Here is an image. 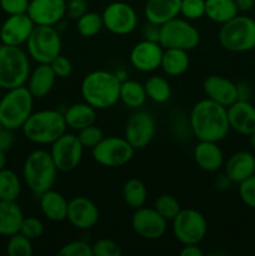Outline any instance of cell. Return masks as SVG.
Here are the masks:
<instances>
[{
    "label": "cell",
    "mask_w": 255,
    "mask_h": 256,
    "mask_svg": "<svg viewBox=\"0 0 255 256\" xmlns=\"http://www.w3.org/2000/svg\"><path fill=\"white\" fill-rule=\"evenodd\" d=\"M39 204L42 215L50 222H60L66 220L69 202L59 192L50 189L42 192L39 196Z\"/></svg>",
    "instance_id": "obj_26"
},
{
    "label": "cell",
    "mask_w": 255,
    "mask_h": 256,
    "mask_svg": "<svg viewBox=\"0 0 255 256\" xmlns=\"http://www.w3.org/2000/svg\"><path fill=\"white\" fill-rule=\"evenodd\" d=\"M26 14L35 25L55 26L66 15V0H30Z\"/></svg>",
    "instance_id": "obj_18"
},
{
    "label": "cell",
    "mask_w": 255,
    "mask_h": 256,
    "mask_svg": "<svg viewBox=\"0 0 255 256\" xmlns=\"http://www.w3.org/2000/svg\"><path fill=\"white\" fill-rule=\"evenodd\" d=\"M180 4L182 0H146L144 5V16L146 22L160 26L179 16Z\"/></svg>",
    "instance_id": "obj_24"
},
{
    "label": "cell",
    "mask_w": 255,
    "mask_h": 256,
    "mask_svg": "<svg viewBox=\"0 0 255 256\" xmlns=\"http://www.w3.org/2000/svg\"><path fill=\"white\" fill-rule=\"evenodd\" d=\"M172 234L182 245L200 244L206 236L208 222L195 209H182L172 219Z\"/></svg>",
    "instance_id": "obj_10"
},
{
    "label": "cell",
    "mask_w": 255,
    "mask_h": 256,
    "mask_svg": "<svg viewBox=\"0 0 255 256\" xmlns=\"http://www.w3.org/2000/svg\"><path fill=\"white\" fill-rule=\"evenodd\" d=\"M235 4H236V8L239 12H250L254 8L255 0H235Z\"/></svg>",
    "instance_id": "obj_51"
},
{
    "label": "cell",
    "mask_w": 255,
    "mask_h": 256,
    "mask_svg": "<svg viewBox=\"0 0 255 256\" xmlns=\"http://www.w3.org/2000/svg\"><path fill=\"white\" fill-rule=\"evenodd\" d=\"M24 212L16 202L0 200V235L12 236L20 232Z\"/></svg>",
    "instance_id": "obj_27"
},
{
    "label": "cell",
    "mask_w": 255,
    "mask_h": 256,
    "mask_svg": "<svg viewBox=\"0 0 255 256\" xmlns=\"http://www.w3.org/2000/svg\"><path fill=\"white\" fill-rule=\"evenodd\" d=\"M84 146L82 145L78 135L65 132L58 140H55L50 148L56 169L62 172H69L79 166L82 159Z\"/></svg>",
    "instance_id": "obj_12"
},
{
    "label": "cell",
    "mask_w": 255,
    "mask_h": 256,
    "mask_svg": "<svg viewBox=\"0 0 255 256\" xmlns=\"http://www.w3.org/2000/svg\"><path fill=\"white\" fill-rule=\"evenodd\" d=\"M89 5L86 0H68L66 2V15L70 19L78 20L80 16L85 14Z\"/></svg>",
    "instance_id": "obj_46"
},
{
    "label": "cell",
    "mask_w": 255,
    "mask_h": 256,
    "mask_svg": "<svg viewBox=\"0 0 255 256\" xmlns=\"http://www.w3.org/2000/svg\"><path fill=\"white\" fill-rule=\"evenodd\" d=\"M238 88V100H249L250 96V88L248 84L244 82H240L236 84Z\"/></svg>",
    "instance_id": "obj_50"
},
{
    "label": "cell",
    "mask_w": 255,
    "mask_h": 256,
    "mask_svg": "<svg viewBox=\"0 0 255 256\" xmlns=\"http://www.w3.org/2000/svg\"><path fill=\"white\" fill-rule=\"evenodd\" d=\"M99 209L92 200L76 196L68 204L66 220L79 230H89L99 222Z\"/></svg>",
    "instance_id": "obj_19"
},
{
    "label": "cell",
    "mask_w": 255,
    "mask_h": 256,
    "mask_svg": "<svg viewBox=\"0 0 255 256\" xmlns=\"http://www.w3.org/2000/svg\"><path fill=\"white\" fill-rule=\"evenodd\" d=\"M252 174H255V156L250 152H235L225 164V175L234 184L239 185Z\"/></svg>",
    "instance_id": "obj_23"
},
{
    "label": "cell",
    "mask_w": 255,
    "mask_h": 256,
    "mask_svg": "<svg viewBox=\"0 0 255 256\" xmlns=\"http://www.w3.org/2000/svg\"><path fill=\"white\" fill-rule=\"evenodd\" d=\"M219 42L232 52H245L255 49V20L244 15H236L222 24Z\"/></svg>",
    "instance_id": "obj_7"
},
{
    "label": "cell",
    "mask_w": 255,
    "mask_h": 256,
    "mask_svg": "<svg viewBox=\"0 0 255 256\" xmlns=\"http://www.w3.org/2000/svg\"><path fill=\"white\" fill-rule=\"evenodd\" d=\"M20 232L30 240L40 239L44 234V224L35 216H24L20 226Z\"/></svg>",
    "instance_id": "obj_41"
},
{
    "label": "cell",
    "mask_w": 255,
    "mask_h": 256,
    "mask_svg": "<svg viewBox=\"0 0 255 256\" xmlns=\"http://www.w3.org/2000/svg\"><path fill=\"white\" fill-rule=\"evenodd\" d=\"M146 92L144 84L135 80H126L120 84L119 102L130 109H139L146 102Z\"/></svg>",
    "instance_id": "obj_31"
},
{
    "label": "cell",
    "mask_w": 255,
    "mask_h": 256,
    "mask_svg": "<svg viewBox=\"0 0 255 256\" xmlns=\"http://www.w3.org/2000/svg\"><path fill=\"white\" fill-rule=\"evenodd\" d=\"M6 165V156H5L4 150H0V170H2Z\"/></svg>",
    "instance_id": "obj_52"
},
{
    "label": "cell",
    "mask_w": 255,
    "mask_h": 256,
    "mask_svg": "<svg viewBox=\"0 0 255 256\" xmlns=\"http://www.w3.org/2000/svg\"><path fill=\"white\" fill-rule=\"evenodd\" d=\"M104 28L102 14L95 12H86L76 20V30L82 36L92 38L99 34Z\"/></svg>",
    "instance_id": "obj_35"
},
{
    "label": "cell",
    "mask_w": 255,
    "mask_h": 256,
    "mask_svg": "<svg viewBox=\"0 0 255 256\" xmlns=\"http://www.w3.org/2000/svg\"><path fill=\"white\" fill-rule=\"evenodd\" d=\"M195 162L202 170L215 172L224 166V154L218 142L199 140L192 152Z\"/></svg>",
    "instance_id": "obj_22"
},
{
    "label": "cell",
    "mask_w": 255,
    "mask_h": 256,
    "mask_svg": "<svg viewBox=\"0 0 255 256\" xmlns=\"http://www.w3.org/2000/svg\"><path fill=\"white\" fill-rule=\"evenodd\" d=\"M249 138H250V145H252V148L254 149V152H255V132H252Z\"/></svg>",
    "instance_id": "obj_53"
},
{
    "label": "cell",
    "mask_w": 255,
    "mask_h": 256,
    "mask_svg": "<svg viewBox=\"0 0 255 256\" xmlns=\"http://www.w3.org/2000/svg\"><path fill=\"white\" fill-rule=\"evenodd\" d=\"M30 0H0V9L8 15L24 14L28 12Z\"/></svg>",
    "instance_id": "obj_45"
},
{
    "label": "cell",
    "mask_w": 255,
    "mask_h": 256,
    "mask_svg": "<svg viewBox=\"0 0 255 256\" xmlns=\"http://www.w3.org/2000/svg\"><path fill=\"white\" fill-rule=\"evenodd\" d=\"M104 28L115 35H128L138 26V14L125 2H112L105 6L102 14Z\"/></svg>",
    "instance_id": "obj_13"
},
{
    "label": "cell",
    "mask_w": 255,
    "mask_h": 256,
    "mask_svg": "<svg viewBox=\"0 0 255 256\" xmlns=\"http://www.w3.org/2000/svg\"><path fill=\"white\" fill-rule=\"evenodd\" d=\"M62 114H64L66 126L76 132L95 124V120H96V109L88 104L86 102H75L70 105Z\"/></svg>",
    "instance_id": "obj_28"
},
{
    "label": "cell",
    "mask_w": 255,
    "mask_h": 256,
    "mask_svg": "<svg viewBox=\"0 0 255 256\" xmlns=\"http://www.w3.org/2000/svg\"><path fill=\"white\" fill-rule=\"evenodd\" d=\"M25 45L30 59L38 64H50L54 58L62 54V38L55 26L35 25Z\"/></svg>",
    "instance_id": "obj_8"
},
{
    "label": "cell",
    "mask_w": 255,
    "mask_h": 256,
    "mask_svg": "<svg viewBox=\"0 0 255 256\" xmlns=\"http://www.w3.org/2000/svg\"><path fill=\"white\" fill-rule=\"evenodd\" d=\"M120 84L122 82L115 72L94 70L84 76L80 92L88 104L98 110H105L119 102Z\"/></svg>",
    "instance_id": "obj_2"
},
{
    "label": "cell",
    "mask_w": 255,
    "mask_h": 256,
    "mask_svg": "<svg viewBox=\"0 0 255 256\" xmlns=\"http://www.w3.org/2000/svg\"><path fill=\"white\" fill-rule=\"evenodd\" d=\"M56 75L52 72L50 64H38L30 72L26 82V88L35 99H42L50 94L55 85Z\"/></svg>",
    "instance_id": "obj_25"
},
{
    "label": "cell",
    "mask_w": 255,
    "mask_h": 256,
    "mask_svg": "<svg viewBox=\"0 0 255 256\" xmlns=\"http://www.w3.org/2000/svg\"><path fill=\"white\" fill-rule=\"evenodd\" d=\"M190 56L188 50L164 49L162 65V72L169 76H180L189 69Z\"/></svg>",
    "instance_id": "obj_29"
},
{
    "label": "cell",
    "mask_w": 255,
    "mask_h": 256,
    "mask_svg": "<svg viewBox=\"0 0 255 256\" xmlns=\"http://www.w3.org/2000/svg\"><path fill=\"white\" fill-rule=\"evenodd\" d=\"M226 110L230 129L245 136L255 132V106L249 100H236Z\"/></svg>",
    "instance_id": "obj_20"
},
{
    "label": "cell",
    "mask_w": 255,
    "mask_h": 256,
    "mask_svg": "<svg viewBox=\"0 0 255 256\" xmlns=\"http://www.w3.org/2000/svg\"><path fill=\"white\" fill-rule=\"evenodd\" d=\"M6 254L9 256H32V240L16 232L9 236L6 242Z\"/></svg>",
    "instance_id": "obj_37"
},
{
    "label": "cell",
    "mask_w": 255,
    "mask_h": 256,
    "mask_svg": "<svg viewBox=\"0 0 255 256\" xmlns=\"http://www.w3.org/2000/svg\"><path fill=\"white\" fill-rule=\"evenodd\" d=\"M135 149L125 138L108 136L92 149V159L106 168H120L134 158Z\"/></svg>",
    "instance_id": "obj_11"
},
{
    "label": "cell",
    "mask_w": 255,
    "mask_h": 256,
    "mask_svg": "<svg viewBox=\"0 0 255 256\" xmlns=\"http://www.w3.org/2000/svg\"><path fill=\"white\" fill-rule=\"evenodd\" d=\"M66 129L64 114L55 109L32 112L22 126L24 136L39 145H52L66 132Z\"/></svg>",
    "instance_id": "obj_3"
},
{
    "label": "cell",
    "mask_w": 255,
    "mask_h": 256,
    "mask_svg": "<svg viewBox=\"0 0 255 256\" xmlns=\"http://www.w3.org/2000/svg\"><path fill=\"white\" fill-rule=\"evenodd\" d=\"M132 228L135 234L142 239L158 240L166 232L168 220H165L154 208L142 206L135 209L132 214Z\"/></svg>",
    "instance_id": "obj_15"
},
{
    "label": "cell",
    "mask_w": 255,
    "mask_h": 256,
    "mask_svg": "<svg viewBox=\"0 0 255 256\" xmlns=\"http://www.w3.org/2000/svg\"><path fill=\"white\" fill-rule=\"evenodd\" d=\"M164 48L158 42L142 39L132 48L129 54L130 64L142 72H152L162 65Z\"/></svg>",
    "instance_id": "obj_16"
},
{
    "label": "cell",
    "mask_w": 255,
    "mask_h": 256,
    "mask_svg": "<svg viewBox=\"0 0 255 256\" xmlns=\"http://www.w3.org/2000/svg\"><path fill=\"white\" fill-rule=\"evenodd\" d=\"M144 88L148 99L152 100L156 104H164L172 96V88H170L169 82L160 75L150 76L145 82Z\"/></svg>",
    "instance_id": "obj_34"
},
{
    "label": "cell",
    "mask_w": 255,
    "mask_h": 256,
    "mask_svg": "<svg viewBox=\"0 0 255 256\" xmlns=\"http://www.w3.org/2000/svg\"><path fill=\"white\" fill-rule=\"evenodd\" d=\"M239 196L248 208L255 209V174L240 182Z\"/></svg>",
    "instance_id": "obj_43"
},
{
    "label": "cell",
    "mask_w": 255,
    "mask_h": 256,
    "mask_svg": "<svg viewBox=\"0 0 255 256\" xmlns=\"http://www.w3.org/2000/svg\"><path fill=\"white\" fill-rule=\"evenodd\" d=\"M235 0H205V16L216 24H224L236 16Z\"/></svg>",
    "instance_id": "obj_30"
},
{
    "label": "cell",
    "mask_w": 255,
    "mask_h": 256,
    "mask_svg": "<svg viewBox=\"0 0 255 256\" xmlns=\"http://www.w3.org/2000/svg\"><path fill=\"white\" fill-rule=\"evenodd\" d=\"M154 209L168 222H172L175 216L180 212L182 206L175 196L170 194H162L156 198Z\"/></svg>",
    "instance_id": "obj_36"
},
{
    "label": "cell",
    "mask_w": 255,
    "mask_h": 256,
    "mask_svg": "<svg viewBox=\"0 0 255 256\" xmlns=\"http://www.w3.org/2000/svg\"><path fill=\"white\" fill-rule=\"evenodd\" d=\"M180 15L189 22L202 19L205 16V0H182Z\"/></svg>",
    "instance_id": "obj_38"
},
{
    "label": "cell",
    "mask_w": 255,
    "mask_h": 256,
    "mask_svg": "<svg viewBox=\"0 0 255 256\" xmlns=\"http://www.w3.org/2000/svg\"><path fill=\"white\" fill-rule=\"evenodd\" d=\"M142 36L145 40H150V42H159V34H160V26L156 24L148 22L146 24L142 26Z\"/></svg>",
    "instance_id": "obj_47"
},
{
    "label": "cell",
    "mask_w": 255,
    "mask_h": 256,
    "mask_svg": "<svg viewBox=\"0 0 255 256\" xmlns=\"http://www.w3.org/2000/svg\"><path fill=\"white\" fill-rule=\"evenodd\" d=\"M34 99L26 85L6 90L0 98V122L2 126L12 132L22 129L32 115Z\"/></svg>",
    "instance_id": "obj_6"
},
{
    "label": "cell",
    "mask_w": 255,
    "mask_h": 256,
    "mask_svg": "<svg viewBox=\"0 0 255 256\" xmlns=\"http://www.w3.org/2000/svg\"><path fill=\"white\" fill-rule=\"evenodd\" d=\"M14 144V135H12V130L2 128L0 130V150L8 152L10 148Z\"/></svg>",
    "instance_id": "obj_48"
},
{
    "label": "cell",
    "mask_w": 255,
    "mask_h": 256,
    "mask_svg": "<svg viewBox=\"0 0 255 256\" xmlns=\"http://www.w3.org/2000/svg\"><path fill=\"white\" fill-rule=\"evenodd\" d=\"M159 42L164 49L192 50L199 45L200 32L189 20L174 18L160 25Z\"/></svg>",
    "instance_id": "obj_9"
},
{
    "label": "cell",
    "mask_w": 255,
    "mask_h": 256,
    "mask_svg": "<svg viewBox=\"0 0 255 256\" xmlns=\"http://www.w3.org/2000/svg\"><path fill=\"white\" fill-rule=\"evenodd\" d=\"M148 198V190L144 182L136 178L126 180L122 186V199L125 204L132 209H139L144 206Z\"/></svg>",
    "instance_id": "obj_32"
},
{
    "label": "cell",
    "mask_w": 255,
    "mask_h": 256,
    "mask_svg": "<svg viewBox=\"0 0 255 256\" xmlns=\"http://www.w3.org/2000/svg\"><path fill=\"white\" fill-rule=\"evenodd\" d=\"M92 256H120L122 254L119 242L112 239L102 238L92 245Z\"/></svg>",
    "instance_id": "obj_40"
},
{
    "label": "cell",
    "mask_w": 255,
    "mask_h": 256,
    "mask_svg": "<svg viewBox=\"0 0 255 256\" xmlns=\"http://www.w3.org/2000/svg\"><path fill=\"white\" fill-rule=\"evenodd\" d=\"M189 124L192 135L205 142H222L230 130L226 108L208 98L199 100L192 108Z\"/></svg>",
    "instance_id": "obj_1"
},
{
    "label": "cell",
    "mask_w": 255,
    "mask_h": 256,
    "mask_svg": "<svg viewBox=\"0 0 255 256\" xmlns=\"http://www.w3.org/2000/svg\"><path fill=\"white\" fill-rule=\"evenodd\" d=\"M2 128H4V126H2V122H0V130H2Z\"/></svg>",
    "instance_id": "obj_55"
},
{
    "label": "cell",
    "mask_w": 255,
    "mask_h": 256,
    "mask_svg": "<svg viewBox=\"0 0 255 256\" xmlns=\"http://www.w3.org/2000/svg\"><path fill=\"white\" fill-rule=\"evenodd\" d=\"M58 172L50 152L36 149L25 158L22 165V179L30 192L36 196L52 189Z\"/></svg>",
    "instance_id": "obj_4"
},
{
    "label": "cell",
    "mask_w": 255,
    "mask_h": 256,
    "mask_svg": "<svg viewBox=\"0 0 255 256\" xmlns=\"http://www.w3.org/2000/svg\"><path fill=\"white\" fill-rule=\"evenodd\" d=\"M156 132V124L152 114L136 112L128 119L124 138L135 150L145 149L152 142Z\"/></svg>",
    "instance_id": "obj_14"
},
{
    "label": "cell",
    "mask_w": 255,
    "mask_h": 256,
    "mask_svg": "<svg viewBox=\"0 0 255 256\" xmlns=\"http://www.w3.org/2000/svg\"><path fill=\"white\" fill-rule=\"evenodd\" d=\"M35 24L26 12L16 15H8L0 26L2 44L12 46H22L29 39Z\"/></svg>",
    "instance_id": "obj_17"
},
{
    "label": "cell",
    "mask_w": 255,
    "mask_h": 256,
    "mask_svg": "<svg viewBox=\"0 0 255 256\" xmlns=\"http://www.w3.org/2000/svg\"><path fill=\"white\" fill-rule=\"evenodd\" d=\"M22 192V180L12 170H0V200L16 202Z\"/></svg>",
    "instance_id": "obj_33"
},
{
    "label": "cell",
    "mask_w": 255,
    "mask_h": 256,
    "mask_svg": "<svg viewBox=\"0 0 255 256\" xmlns=\"http://www.w3.org/2000/svg\"><path fill=\"white\" fill-rule=\"evenodd\" d=\"M202 89L208 99L228 108L238 100L235 82L222 75H210L202 82Z\"/></svg>",
    "instance_id": "obj_21"
},
{
    "label": "cell",
    "mask_w": 255,
    "mask_h": 256,
    "mask_svg": "<svg viewBox=\"0 0 255 256\" xmlns=\"http://www.w3.org/2000/svg\"><path fill=\"white\" fill-rule=\"evenodd\" d=\"M78 139L80 140L84 149H92L104 139V132L98 125L92 124L78 132Z\"/></svg>",
    "instance_id": "obj_39"
},
{
    "label": "cell",
    "mask_w": 255,
    "mask_h": 256,
    "mask_svg": "<svg viewBox=\"0 0 255 256\" xmlns=\"http://www.w3.org/2000/svg\"><path fill=\"white\" fill-rule=\"evenodd\" d=\"M30 72V56L22 46L0 45V86L2 90L26 85Z\"/></svg>",
    "instance_id": "obj_5"
},
{
    "label": "cell",
    "mask_w": 255,
    "mask_h": 256,
    "mask_svg": "<svg viewBox=\"0 0 255 256\" xmlns=\"http://www.w3.org/2000/svg\"><path fill=\"white\" fill-rule=\"evenodd\" d=\"M50 66H52V72L56 75V78H60V79L70 76L72 72V62L62 54H59L56 58H54L50 62Z\"/></svg>",
    "instance_id": "obj_44"
},
{
    "label": "cell",
    "mask_w": 255,
    "mask_h": 256,
    "mask_svg": "<svg viewBox=\"0 0 255 256\" xmlns=\"http://www.w3.org/2000/svg\"><path fill=\"white\" fill-rule=\"evenodd\" d=\"M180 256H204V252L200 249L199 244L182 245L180 250Z\"/></svg>",
    "instance_id": "obj_49"
},
{
    "label": "cell",
    "mask_w": 255,
    "mask_h": 256,
    "mask_svg": "<svg viewBox=\"0 0 255 256\" xmlns=\"http://www.w3.org/2000/svg\"><path fill=\"white\" fill-rule=\"evenodd\" d=\"M58 254L60 256H92V245L82 240H74L62 245Z\"/></svg>",
    "instance_id": "obj_42"
},
{
    "label": "cell",
    "mask_w": 255,
    "mask_h": 256,
    "mask_svg": "<svg viewBox=\"0 0 255 256\" xmlns=\"http://www.w3.org/2000/svg\"><path fill=\"white\" fill-rule=\"evenodd\" d=\"M2 88L0 86V98H2Z\"/></svg>",
    "instance_id": "obj_54"
}]
</instances>
